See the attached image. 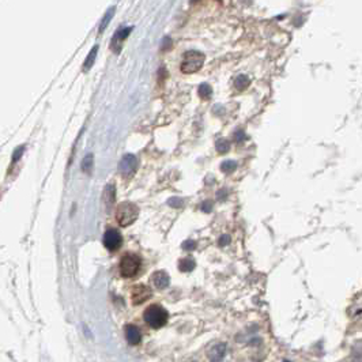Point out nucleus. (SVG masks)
Instances as JSON below:
<instances>
[{
	"mask_svg": "<svg viewBox=\"0 0 362 362\" xmlns=\"http://www.w3.org/2000/svg\"><path fill=\"white\" fill-rule=\"evenodd\" d=\"M200 208H202L204 213H210L211 208H213V203H211V200H204V202L200 204Z\"/></svg>",
	"mask_w": 362,
	"mask_h": 362,
	"instance_id": "23",
	"label": "nucleus"
},
{
	"mask_svg": "<svg viewBox=\"0 0 362 362\" xmlns=\"http://www.w3.org/2000/svg\"><path fill=\"white\" fill-rule=\"evenodd\" d=\"M151 290H150V287H147V286L145 285H136L132 287V290H131V298H132V304L134 305H140V304H143L145 301H147V299L151 297Z\"/></svg>",
	"mask_w": 362,
	"mask_h": 362,
	"instance_id": "7",
	"label": "nucleus"
},
{
	"mask_svg": "<svg viewBox=\"0 0 362 362\" xmlns=\"http://www.w3.org/2000/svg\"><path fill=\"white\" fill-rule=\"evenodd\" d=\"M244 138H245V136H244V132H242V131H238V132H236V135H234V140H236L237 143H240Z\"/></svg>",
	"mask_w": 362,
	"mask_h": 362,
	"instance_id": "26",
	"label": "nucleus"
},
{
	"mask_svg": "<svg viewBox=\"0 0 362 362\" xmlns=\"http://www.w3.org/2000/svg\"><path fill=\"white\" fill-rule=\"evenodd\" d=\"M225 352H226V344L225 343H217L208 350V358L213 359V361H221L225 357Z\"/></svg>",
	"mask_w": 362,
	"mask_h": 362,
	"instance_id": "11",
	"label": "nucleus"
},
{
	"mask_svg": "<svg viewBox=\"0 0 362 362\" xmlns=\"http://www.w3.org/2000/svg\"><path fill=\"white\" fill-rule=\"evenodd\" d=\"M213 94V90H211V87L210 85L207 83H202L200 86H199V97L203 98V100H208L210 97Z\"/></svg>",
	"mask_w": 362,
	"mask_h": 362,
	"instance_id": "18",
	"label": "nucleus"
},
{
	"mask_svg": "<svg viewBox=\"0 0 362 362\" xmlns=\"http://www.w3.org/2000/svg\"><path fill=\"white\" fill-rule=\"evenodd\" d=\"M113 15H115V7H111V9H109V10L107 11L105 17L102 18L101 25H100V33H102L104 30L107 29L108 25H109V22H111L112 18H113Z\"/></svg>",
	"mask_w": 362,
	"mask_h": 362,
	"instance_id": "15",
	"label": "nucleus"
},
{
	"mask_svg": "<svg viewBox=\"0 0 362 362\" xmlns=\"http://www.w3.org/2000/svg\"><path fill=\"white\" fill-rule=\"evenodd\" d=\"M24 150H25L24 146H20L18 149L15 150L14 154H13V162H17V161L20 160L21 157H22V154H24Z\"/></svg>",
	"mask_w": 362,
	"mask_h": 362,
	"instance_id": "22",
	"label": "nucleus"
},
{
	"mask_svg": "<svg viewBox=\"0 0 362 362\" xmlns=\"http://www.w3.org/2000/svg\"><path fill=\"white\" fill-rule=\"evenodd\" d=\"M196 266V263L193 260L192 257H184L181 260L179 261V270L183 271V272H189V271H192Z\"/></svg>",
	"mask_w": 362,
	"mask_h": 362,
	"instance_id": "14",
	"label": "nucleus"
},
{
	"mask_svg": "<svg viewBox=\"0 0 362 362\" xmlns=\"http://www.w3.org/2000/svg\"><path fill=\"white\" fill-rule=\"evenodd\" d=\"M143 319L151 328L157 329L164 327L165 324L168 323L169 314H168V310L164 306L154 304L150 305L149 308L146 309L145 313H143Z\"/></svg>",
	"mask_w": 362,
	"mask_h": 362,
	"instance_id": "1",
	"label": "nucleus"
},
{
	"mask_svg": "<svg viewBox=\"0 0 362 362\" xmlns=\"http://www.w3.org/2000/svg\"><path fill=\"white\" fill-rule=\"evenodd\" d=\"M142 264V259L140 256L135 255V253H127L121 257L120 260V274L123 278H132L138 274V271Z\"/></svg>",
	"mask_w": 362,
	"mask_h": 362,
	"instance_id": "3",
	"label": "nucleus"
},
{
	"mask_svg": "<svg viewBox=\"0 0 362 362\" xmlns=\"http://www.w3.org/2000/svg\"><path fill=\"white\" fill-rule=\"evenodd\" d=\"M81 168L85 173L90 174L93 169V154H87L85 158L82 160V164H81Z\"/></svg>",
	"mask_w": 362,
	"mask_h": 362,
	"instance_id": "16",
	"label": "nucleus"
},
{
	"mask_svg": "<svg viewBox=\"0 0 362 362\" xmlns=\"http://www.w3.org/2000/svg\"><path fill=\"white\" fill-rule=\"evenodd\" d=\"M168 204H169L170 207H174V208H179L183 206V199L180 198H172L168 200Z\"/></svg>",
	"mask_w": 362,
	"mask_h": 362,
	"instance_id": "21",
	"label": "nucleus"
},
{
	"mask_svg": "<svg viewBox=\"0 0 362 362\" xmlns=\"http://www.w3.org/2000/svg\"><path fill=\"white\" fill-rule=\"evenodd\" d=\"M195 248H196V244H195V241H192V240L185 241L183 244V249H185V251H193Z\"/></svg>",
	"mask_w": 362,
	"mask_h": 362,
	"instance_id": "24",
	"label": "nucleus"
},
{
	"mask_svg": "<svg viewBox=\"0 0 362 362\" xmlns=\"http://www.w3.org/2000/svg\"><path fill=\"white\" fill-rule=\"evenodd\" d=\"M169 275H168L165 271H157V272L153 274V283H154L155 287H158V289H166V287L169 286Z\"/></svg>",
	"mask_w": 362,
	"mask_h": 362,
	"instance_id": "10",
	"label": "nucleus"
},
{
	"mask_svg": "<svg viewBox=\"0 0 362 362\" xmlns=\"http://www.w3.org/2000/svg\"><path fill=\"white\" fill-rule=\"evenodd\" d=\"M249 78L245 77V75H240V77L236 78V81H234V86L237 87V90H244L246 87L249 86Z\"/></svg>",
	"mask_w": 362,
	"mask_h": 362,
	"instance_id": "17",
	"label": "nucleus"
},
{
	"mask_svg": "<svg viewBox=\"0 0 362 362\" xmlns=\"http://www.w3.org/2000/svg\"><path fill=\"white\" fill-rule=\"evenodd\" d=\"M237 168V164L234 162V161H225V162H222L221 164V170H222L223 173H232V172H234Z\"/></svg>",
	"mask_w": 362,
	"mask_h": 362,
	"instance_id": "20",
	"label": "nucleus"
},
{
	"mask_svg": "<svg viewBox=\"0 0 362 362\" xmlns=\"http://www.w3.org/2000/svg\"><path fill=\"white\" fill-rule=\"evenodd\" d=\"M126 338L127 342L130 344H138L142 340V333H140V329L136 327V325H132V324H128L126 325Z\"/></svg>",
	"mask_w": 362,
	"mask_h": 362,
	"instance_id": "9",
	"label": "nucleus"
},
{
	"mask_svg": "<svg viewBox=\"0 0 362 362\" xmlns=\"http://www.w3.org/2000/svg\"><path fill=\"white\" fill-rule=\"evenodd\" d=\"M97 54H98V45L93 47V49L90 51V54L87 55L86 60H85V64H83V71H89V70L93 67V64L96 62Z\"/></svg>",
	"mask_w": 362,
	"mask_h": 362,
	"instance_id": "13",
	"label": "nucleus"
},
{
	"mask_svg": "<svg viewBox=\"0 0 362 362\" xmlns=\"http://www.w3.org/2000/svg\"><path fill=\"white\" fill-rule=\"evenodd\" d=\"M123 244V236L117 229H109L104 234V245L108 251H117Z\"/></svg>",
	"mask_w": 362,
	"mask_h": 362,
	"instance_id": "6",
	"label": "nucleus"
},
{
	"mask_svg": "<svg viewBox=\"0 0 362 362\" xmlns=\"http://www.w3.org/2000/svg\"><path fill=\"white\" fill-rule=\"evenodd\" d=\"M227 196V191L226 189H222V191H219V192L217 193V198L221 200V199H226Z\"/></svg>",
	"mask_w": 362,
	"mask_h": 362,
	"instance_id": "27",
	"label": "nucleus"
},
{
	"mask_svg": "<svg viewBox=\"0 0 362 362\" xmlns=\"http://www.w3.org/2000/svg\"><path fill=\"white\" fill-rule=\"evenodd\" d=\"M139 215V207L132 202H123L117 206L116 221L123 227L132 225L138 219Z\"/></svg>",
	"mask_w": 362,
	"mask_h": 362,
	"instance_id": "2",
	"label": "nucleus"
},
{
	"mask_svg": "<svg viewBox=\"0 0 362 362\" xmlns=\"http://www.w3.org/2000/svg\"><path fill=\"white\" fill-rule=\"evenodd\" d=\"M195 2H198V0H192V3H195Z\"/></svg>",
	"mask_w": 362,
	"mask_h": 362,
	"instance_id": "28",
	"label": "nucleus"
},
{
	"mask_svg": "<svg viewBox=\"0 0 362 362\" xmlns=\"http://www.w3.org/2000/svg\"><path fill=\"white\" fill-rule=\"evenodd\" d=\"M131 32H132V26H128V28H120V29L117 30L116 33H115V36H113V39H112L111 43V48L113 52L120 54L121 45L124 43V40L130 36Z\"/></svg>",
	"mask_w": 362,
	"mask_h": 362,
	"instance_id": "8",
	"label": "nucleus"
},
{
	"mask_svg": "<svg viewBox=\"0 0 362 362\" xmlns=\"http://www.w3.org/2000/svg\"><path fill=\"white\" fill-rule=\"evenodd\" d=\"M138 168V158L134 154H126L119 162V172L124 177H131Z\"/></svg>",
	"mask_w": 362,
	"mask_h": 362,
	"instance_id": "5",
	"label": "nucleus"
},
{
	"mask_svg": "<svg viewBox=\"0 0 362 362\" xmlns=\"http://www.w3.org/2000/svg\"><path fill=\"white\" fill-rule=\"evenodd\" d=\"M204 63V55L198 51H189L184 54L183 62H181V71L184 74H193L199 71Z\"/></svg>",
	"mask_w": 362,
	"mask_h": 362,
	"instance_id": "4",
	"label": "nucleus"
},
{
	"mask_svg": "<svg viewBox=\"0 0 362 362\" xmlns=\"http://www.w3.org/2000/svg\"><path fill=\"white\" fill-rule=\"evenodd\" d=\"M115 196H116V191L113 185H108L105 191H104V202L107 204L108 208H111V206L115 202Z\"/></svg>",
	"mask_w": 362,
	"mask_h": 362,
	"instance_id": "12",
	"label": "nucleus"
},
{
	"mask_svg": "<svg viewBox=\"0 0 362 362\" xmlns=\"http://www.w3.org/2000/svg\"><path fill=\"white\" fill-rule=\"evenodd\" d=\"M227 244H230V236L229 234H223L219 238V245H227Z\"/></svg>",
	"mask_w": 362,
	"mask_h": 362,
	"instance_id": "25",
	"label": "nucleus"
},
{
	"mask_svg": "<svg viewBox=\"0 0 362 362\" xmlns=\"http://www.w3.org/2000/svg\"><path fill=\"white\" fill-rule=\"evenodd\" d=\"M215 146H217V151L221 154H225L230 150V142L227 139H218Z\"/></svg>",
	"mask_w": 362,
	"mask_h": 362,
	"instance_id": "19",
	"label": "nucleus"
}]
</instances>
